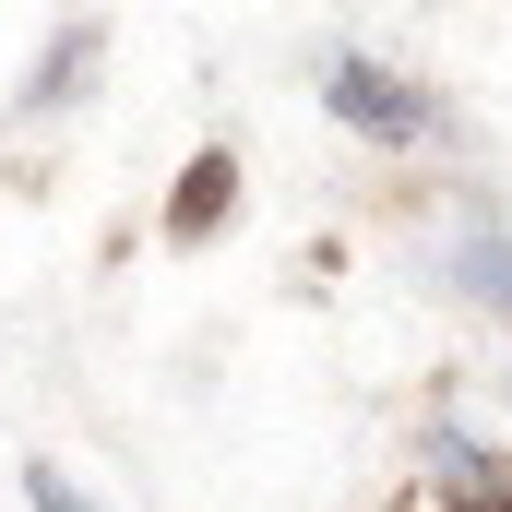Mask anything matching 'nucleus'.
Instances as JSON below:
<instances>
[{"label": "nucleus", "mask_w": 512, "mask_h": 512, "mask_svg": "<svg viewBox=\"0 0 512 512\" xmlns=\"http://www.w3.org/2000/svg\"><path fill=\"white\" fill-rule=\"evenodd\" d=\"M417 453L441 465V489H453L465 512H512V465L489 453V441H465L453 417H429V429H417Z\"/></svg>", "instance_id": "7ed1b4c3"}, {"label": "nucleus", "mask_w": 512, "mask_h": 512, "mask_svg": "<svg viewBox=\"0 0 512 512\" xmlns=\"http://www.w3.org/2000/svg\"><path fill=\"white\" fill-rule=\"evenodd\" d=\"M453 274H465L477 310L512 322V215H501V203H465V215H453Z\"/></svg>", "instance_id": "f03ea898"}, {"label": "nucleus", "mask_w": 512, "mask_h": 512, "mask_svg": "<svg viewBox=\"0 0 512 512\" xmlns=\"http://www.w3.org/2000/svg\"><path fill=\"white\" fill-rule=\"evenodd\" d=\"M24 512H96V501H84L60 465H36V477H24Z\"/></svg>", "instance_id": "39448f33"}, {"label": "nucleus", "mask_w": 512, "mask_h": 512, "mask_svg": "<svg viewBox=\"0 0 512 512\" xmlns=\"http://www.w3.org/2000/svg\"><path fill=\"white\" fill-rule=\"evenodd\" d=\"M322 108L358 131V143H441L429 84H405L393 60H370V48H322Z\"/></svg>", "instance_id": "f257e3e1"}, {"label": "nucleus", "mask_w": 512, "mask_h": 512, "mask_svg": "<svg viewBox=\"0 0 512 512\" xmlns=\"http://www.w3.org/2000/svg\"><path fill=\"white\" fill-rule=\"evenodd\" d=\"M215 191H239V179H227V155H203V167H191V203H179V239H191V227L215 215Z\"/></svg>", "instance_id": "20e7f679"}]
</instances>
